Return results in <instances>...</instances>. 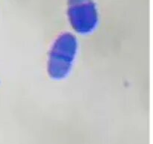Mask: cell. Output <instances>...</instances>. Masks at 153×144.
Wrapping results in <instances>:
<instances>
[{"instance_id":"1","label":"cell","mask_w":153,"mask_h":144,"mask_svg":"<svg viewBox=\"0 0 153 144\" xmlns=\"http://www.w3.org/2000/svg\"><path fill=\"white\" fill-rule=\"evenodd\" d=\"M77 38L69 32L60 34L48 55L47 73L54 80L66 79L71 72L78 52Z\"/></svg>"},{"instance_id":"2","label":"cell","mask_w":153,"mask_h":144,"mask_svg":"<svg viewBox=\"0 0 153 144\" xmlns=\"http://www.w3.org/2000/svg\"><path fill=\"white\" fill-rule=\"evenodd\" d=\"M67 15L73 28L79 34H91L98 25V10L94 0H68Z\"/></svg>"}]
</instances>
